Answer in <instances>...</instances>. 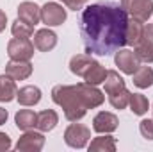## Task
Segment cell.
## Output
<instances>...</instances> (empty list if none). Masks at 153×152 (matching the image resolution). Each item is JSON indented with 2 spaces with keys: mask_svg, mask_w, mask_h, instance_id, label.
Masks as SVG:
<instances>
[{
  "mask_svg": "<svg viewBox=\"0 0 153 152\" xmlns=\"http://www.w3.org/2000/svg\"><path fill=\"white\" fill-rule=\"evenodd\" d=\"M132 77H134L132 79L134 84L141 90H146V88L153 86V68H150V66H139L137 72L132 74Z\"/></svg>",
  "mask_w": 153,
  "mask_h": 152,
  "instance_id": "obj_21",
  "label": "cell"
},
{
  "mask_svg": "<svg viewBox=\"0 0 153 152\" xmlns=\"http://www.w3.org/2000/svg\"><path fill=\"white\" fill-rule=\"evenodd\" d=\"M128 106H130V111L137 116H143V114L148 113L150 109V102L144 95L141 93H130V100H128Z\"/></svg>",
  "mask_w": 153,
  "mask_h": 152,
  "instance_id": "obj_22",
  "label": "cell"
},
{
  "mask_svg": "<svg viewBox=\"0 0 153 152\" xmlns=\"http://www.w3.org/2000/svg\"><path fill=\"white\" fill-rule=\"evenodd\" d=\"M41 22L46 27H57L66 22V9L57 2H46L41 7Z\"/></svg>",
  "mask_w": 153,
  "mask_h": 152,
  "instance_id": "obj_6",
  "label": "cell"
},
{
  "mask_svg": "<svg viewBox=\"0 0 153 152\" xmlns=\"http://www.w3.org/2000/svg\"><path fill=\"white\" fill-rule=\"evenodd\" d=\"M57 123H59V114L55 113L53 109H45V111L38 113L36 127H38L41 132H48V131H53Z\"/></svg>",
  "mask_w": 153,
  "mask_h": 152,
  "instance_id": "obj_17",
  "label": "cell"
},
{
  "mask_svg": "<svg viewBox=\"0 0 153 152\" xmlns=\"http://www.w3.org/2000/svg\"><path fill=\"white\" fill-rule=\"evenodd\" d=\"M18 18L27 22L29 25H36L41 20V7L34 2H22L18 5Z\"/></svg>",
  "mask_w": 153,
  "mask_h": 152,
  "instance_id": "obj_13",
  "label": "cell"
},
{
  "mask_svg": "<svg viewBox=\"0 0 153 152\" xmlns=\"http://www.w3.org/2000/svg\"><path fill=\"white\" fill-rule=\"evenodd\" d=\"M114 63H116V66H117L123 74H126V75L135 74L137 68L141 66L139 57H137L135 52L130 50V48H119V50H116Z\"/></svg>",
  "mask_w": 153,
  "mask_h": 152,
  "instance_id": "obj_7",
  "label": "cell"
},
{
  "mask_svg": "<svg viewBox=\"0 0 153 152\" xmlns=\"http://www.w3.org/2000/svg\"><path fill=\"white\" fill-rule=\"evenodd\" d=\"M5 23H7V16H5V13L0 9V32L5 29Z\"/></svg>",
  "mask_w": 153,
  "mask_h": 152,
  "instance_id": "obj_32",
  "label": "cell"
},
{
  "mask_svg": "<svg viewBox=\"0 0 153 152\" xmlns=\"http://www.w3.org/2000/svg\"><path fill=\"white\" fill-rule=\"evenodd\" d=\"M143 29H144V22H139V20H128L126 23V31H125V39H126V45L130 47H135L141 43L143 39Z\"/></svg>",
  "mask_w": 153,
  "mask_h": 152,
  "instance_id": "obj_15",
  "label": "cell"
},
{
  "mask_svg": "<svg viewBox=\"0 0 153 152\" xmlns=\"http://www.w3.org/2000/svg\"><path fill=\"white\" fill-rule=\"evenodd\" d=\"M121 7L139 22H148L153 14V0H121Z\"/></svg>",
  "mask_w": 153,
  "mask_h": 152,
  "instance_id": "obj_3",
  "label": "cell"
},
{
  "mask_svg": "<svg viewBox=\"0 0 153 152\" xmlns=\"http://www.w3.org/2000/svg\"><path fill=\"white\" fill-rule=\"evenodd\" d=\"M7 109H4V108H0V125H4L5 122H7Z\"/></svg>",
  "mask_w": 153,
  "mask_h": 152,
  "instance_id": "obj_33",
  "label": "cell"
},
{
  "mask_svg": "<svg viewBox=\"0 0 153 152\" xmlns=\"http://www.w3.org/2000/svg\"><path fill=\"white\" fill-rule=\"evenodd\" d=\"M55 45H57V34L48 27L34 32V47L39 52H50L52 48H55Z\"/></svg>",
  "mask_w": 153,
  "mask_h": 152,
  "instance_id": "obj_12",
  "label": "cell"
},
{
  "mask_svg": "<svg viewBox=\"0 0 153 152\" xmlns=\"http://www.w3.org/2000/svg\"><path fill=\"white\" fill-rule=\"evenodd\" d=\"M128 100H130V91L126 90V86L121 88V90H117V91L109 93V102L116 109H125L128 106Z\"/></svg>",
  "mask_w": 153,
  "mask_h": 152,
  "instance_id": "obj_25",
  "label": "cell"
},
{
  "mask_svg": "<svg viewBox=\"0 0 153 152\" xmlns=\"http://www.w3.org/2000/svg\"><path fill=\"white\" fill-rule=\"evenodd\" d=\"M16 99L22 106H36L41 100V90L38 86H23L18 90Z\"/></svg>",
  "mask_w": 153,
  "mask_h": 152,
  "instance_id": "obj_16",
  "label": "cell"
},
{
  "mask_svg": "<svg viewBox=\"0 0 153 152\" xmlns=\"http://www.w3.org/2000/svg\"><path fill=\"white\" fill-rule=\"evenodd\" d=\"M103 84H105V93H107V95L126 86V84H125V79L119 75L116 70H107V77H105Z\"/></svg>",
  "mask_w": 153,
  "mask_h": 152,
  "instance_id": "obj_24",
  "label": "cell"
},
{
  "mask_svg": "<svg viewBox=\"0 0 153 152\" xmlns=\"http://www.w3.org/2000/svg\"><path fill=\"white\" fill-rule=\"evenodd\" d=\"M134 52L135 56L139 57L141 63H153V45H148V43H139L134 47Z\"/></svg>",
  "mask_w": 153,
  "mask_h": 152,
  "instance_id": "obj_27",
  "label": "cell"
},
{
  "mask_svg": "<svg viewBox=\"0 0 153 152\" xmlns=\"http://www.w3.org/2000/svg\"><path fill=\"white\" fill-rule=\"evenodd\" d=\"M68 9H71V11H78V9H82L85 4H87V0H61Z\"/></svg>",
  "mask_w": 153,
  "mask_h": 152,
  "instance_id": "obj_30",
  "label": "cell"
},
{
  "mask_svg": "<svg viewBox=\"0 0 153 152\" xmlns=\"http://www.w3.org/2000/svg\"><path fill=\"white\" fill-rule=\"evenodd\" d=\"M105 77H107V70L98 63V61H94L93 65H91V68L85 72V75L82 77L85 82H89V84H94V86H98V84H102L103 81H105Z\"/></svg>",
  "mask_w": 153,
  "mask_h": 152,
  "instance_id": "obj_23",
  "label": "cell"
},
{
  "mask_svg": "<svg viewBox=\"0 0 153 152\" xmlns=\"http://www.w3.org/2000/svg\"><path fill=\"white\" fill-rule=\"evenodd\" d=\"M45 147V136L36 131H23V134L20 136L18 143L14 145V149L18 152H39Z\"/></svg>",
  "mask_w": 153,
  "mask_h": 152,
  "instance_id": "obj_9",
  "label": "cell"
},
{
  "mask_svg": "<svg viewBox=\"0 0 153 152\" xmlns=\"http://www.w3.org/2000/svg\"><path fill=\"white\" fill-rule=\"evenodd\" d=\"M128 14L114 2H96L87 5L80 16V36L85 54L112 56L126 45L125 31Z\"/></svg>",
  "mask_w": 153,
  "mask_h": 152,
  "instance_id": "obj_1",
  "label": "cell"
},
{
  "mask_svg": "<svg viewBox=\"0 0 153 152\" xmlns=\"http://www.w3.org/2000/svg\"><path fill=\"white\" fill-rule=\"evenodd\" d=\"M93 63H94L93 56H89V54H76V56H73V57L70 59V70H71V74H75V75L84 77L85 72L91 68Z\"/></svg>",
  "mask_w": 153,
  "mask_h": 152,
  "instance_id": "obj_14",
  "label": "cell"
},
{
  "mask_svg": "<svg viewBox=\"0 0 153 152\" xmlns=\"http://www.w3.org/2000/svg\"><path fill=\"white\" fill-rule=\"evenodd\" d=\"M5 75H9L14 81H25L32 75V65L30 61H14L11 59L5 65Z\"/></svg>",
  "mask_w": 153,
  "mask_h": 152,
  "instance_id": "obj_11",
  "label": "cell"
},
{
  "mask_svg": "<svg viewBox=\"0 0 153 152\" xmlns=\"http://www.w3.org/2000/svg\"><path fill=\"white\" fill-rule=\"evenodd\" d=\"M11 32L14 38H25V39H30V36L34 34V25H29L27 22L23 20H14L13 25H11Z\"/></svg>",
  "mask_w": 153,
  "mask_h": 152,
  "instance_id": "obj_26",
  "label": "cell"
},
{
  "mask_svg": "<svg viewBox=\"0 0 153 152\" xmlns=\"http://www.w3.org/2000/svg\"><path fill=\"white\" fill-rule=\"evenodd\" d=\"M143 43H148L153 45V23H144V29H143Z\"/></svg>",
  "mask_w": 153,
  "mask_h": 152,
  "instance_id": "obj_29",
  "label": "cell"
},
{
  "mask_svg": "<svg viewBox=\"0 0 153 152\" xmlns=\"http://www.w3.org/2000/svg\"><path fill=\"white\" fill-rule=\"evenodd\" d=\"M89 152H114L116 150V140L112 136L105 134V136H98L94 138L89 145H87Z\"/></svg>",
  "mask_w": 153,
  "mask_h": 152,
  "instance_id": "obj_20",
  "label": "cell"
},
{
  "mask_svg": "<svg viewBox=\"0 0 153 152\" xmlns=\"http://www.w3.org/2000/svg\"><path fill=\"white\" fill-rule=\"evenodd\" d=\"M89 140H91V131L82 123H71L64 131V141L71 149H84Z\"/></svg>",
  "mask_w": 153,
  "mask_h": 152,
  "instance_id": "obj_4",
  "label": "cell"
},
{
  "mask_svg": "<svg viewBox=\"0 0 153 152\" xmlns=\"http://www.w3.org/2000/svg\"><path fill=\"white\" fill-rule=\"evenodd\" d=\"M11 149V138L5 132H0V152L9 150Z\"/></svg>",
  "mask_w": 153,
  "mask_h": 152,
  "instance_id": "obj_31",
  "label": "cell"
},
{
  "mask_svg": "<svg viewBox=\"0 0 153 152\" xmlns=\"http://www.w3.org/2000/svg\"><path fill=\"white\" fill-rule=\"evenodd\" d=\"M36 120H38V114L34 113L32 109H20L18 113L14 114V122H16V127L20 131L34 129L36 127Z\"/></svg>",
  "mask_w": 153,
  "mask_h": 152,
  "instance_id": "obj_18",
  "label": "cell"
},
{
  "mask_svg": "<svg viewBox=\"0 0 153 152\" xmlns=\"http://www.w3.org/2000/svg\"><path fill=\"white\" fill-rule=\"evenodd\" d=\"M117 116L114 113H109V111H100L93 118V129L100 134H109V132H114L117 129Z\"/></svg>",
  "mask_w": 153,
  "mask_h": 152,
  "instance_id": "obj_10",
  "label": "cell"
},
{
  "mask_svg": "<svg viewBox=\"0 0 153 152\" xmlns=\"http://www.w3.org/2000/svg\"><path fill=\"white\" fill-rule=\"evenodd\" d=\"M78 91H80V97L85 104L87 109H94V108H100L105 100V95L102 90H98L94 84H89V82H78L76 84Z\"/></svg>",
  "mask_w": 153,
  "mask_h": 152,
  "instance_id": "obj_8",
  "label": "cell"
},
{
  "mask_svg": "<svg viewBox=\"0 0 153 152\" xmlns=\"http://www.w3.org/2000/svg\"><path fill=\"white\" fill-rule=\"evenodd\" d=\"M139 131H141V134L146 138V140H153V120H141V123H139Z\"/></svg>",
  "mask_w": 153,
  "mask_h": 152,
  "instance_id": "obj_28",
  "label": "cell"
},
{
  "mask_svg": "<svg viewBox=\"0 0 153 152\" xmlns=\"http://www.w3.org/2000/svg\"><path fill=\"white\" fill-rule=\"evenodd\" d=\"M52 100L62 108L66 120H70V122H78L87 113V108L80 97L76 84H73V86H70V84L53 86L52 88Z\"/></svg>",
  "mask_w": 153,
  "mask_h": 152,
  "instance_id": "obj_2",
  "label": "cell"
},
{
  "mask_svg": "<svg viewBox=\"0 0 153 152\" xmlns=\"http://www.w3.org/2000/svg\"><path fill=\"white\" fill-rule=\"evenodd\" d=\"M18 88L14 84V79L9 75H0V102H11L13 99H16Z\"/></svg>",
  "mask_w": 153,
  "mask_h": 152,
  "instance_id": "obj_19",
  "label": "cell"
},
{
  "mask_svg": "<svg viewBox=\"0 0 153 152\" xmlns=\"http://www.w3.org/2000/svg\"><path fill=\"white\" fill-rule=\"evenodd\" d=\"M34 43L25 38H13L7 43V56L14 61H30L34 56Z\"/></svg>",
  "mask_w": 153,
  "mask_h": 152,
  "instance_id": "obj_5",
  "label": "cell"
}]
</instances>
